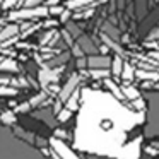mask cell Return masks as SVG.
<instances>
[{
    "instance_id": "14",
    "label": "cell",
    "mask_w": 159,
    "mask_h": 159,
    "mask_svg": "<svg viewBox=\"0 0 159 159\" xmlns=\"http://www.w3.org/2000/svg\"><path fill=\"white\" fill-rule=\"evenodd\" d=\"M17 91L16 89H11V87H0V96H12L16 94Z\"/></svg>"
},
{
    "instance_id": "13",
    "label": "cell",
    "mask_w": 159,
    "mask_h": 159,
    "mask_svg": "<svg viewBox=\"0 0 159 159\" xmlns=\"http://www.w3.org/2000/svg\"><path fill=\"white\" fill-rule=\"evenodd\" d=\"M43 0H26L24 2V7L26 9H33V7H39Z\"/></svg>"
},
{
    "instance_id": "9",
    "label": "cell",
    "mask_w": 159,
    "mask_h": 159,
    "mask_svg": "<svg viewBox=\"0 0 159 159\" xmlns=\"http://www.w3.org/2000/svg\"><path fill=\"white\" fill-rule=\"evenodd\" d=\"M134 74H135V69H132V67L128 65V63H125L123 69H121V74H120V75L123 77L125 80H130L132 77H134Z\"/></svg>"
},
{
    "instance_id": "10",
    "label": "cell",
    "mask_w": 159,
    "mask_h": 159,
    "mask_svg": "<svg viewBox=\"0 0 159 159\" xmlns=\"http://www.w3.org/2000/svg\"><path fill=\"white\" fill-rule=\"evenodd\" d=\"M91 75L96 77V79H106L110 75V70L106 69H91Z\"/></svg>"
},
{
    "instance_id": "11",
    "label": "cell",
    "mask_w": 159,
    "mask_h": 159,
    "mask_svg": "<svg viewBox=\"0 0 159 159\" xmlns=\"http://www.w3.org/2000/svg\"><path fill=\"white\" fill-rule=\"evenodd\" d=\"M137 75L140 77V79H152V80H157L159 79V75H157V74H154V72H142V70H139Z\"/></svg>"
},
{
    "instance_id": "6",
    "label": "cell",
    "mask_w": 159,
    "mask_h": 159,
    "mask_svg": "<svg viewBox=\"0 0 159 159\" xmlns=\"http://www.w3.org/2000/svg\"><path fill=\"white\" fill-rule=\"evenodd\" d=\"M0 70H9V72H16V70H19L17 63L14 62V60L11 58H4L2 62H0Z\"/></svg>"
},
{
    "instance_id": "3",
    "label": "cell",
    "mask_w": 159,
    "mask_h": 159,
    "mask_svg": "<svg viewBox=\"0 0 159 159\" xmlns=\"http://www.w3.org/2000/svg\"><path fill=\"white\" fill-rule=\"evenodd\" d=\"M86 63L91 67V69H106V67H110L111 63V58L106 55H93L89 57V58L86 60Z\"/></svg>"
},
{
    "instance_id": "2",
    "label": "cell",
    "mask_w": 159,
    "mask_h": 159,
    "mask_svg": "<svg viewBox=\"0 0 159 159\" xmlns=\"http://www.w3.org/2000/svg\"><path fill=\"white\" fill-rule=\"evenodd\" d=\"M50 11L48 7H33V9H21L19 12H14L11 16V19H19V21H28L33 17H43V16H48Z\"/></svg>"
},
{
    "instance_id": "7",
    "label": "cell",
    "mask_w": 159,
    "mask_h": 159,
    "mask_svg": "<svg viewBox=\"0 0 159 159\" xmlns=\"http://www.w3.org/2000/svg\"><path fill=\"white\" fill-rule=\"evenodd\" d=\"M111 72H113V75H120L121 74V69H123V63H121V58L118 55H115L113 58H111Z\"/></svg>"
},
{
    "instance_id": "19",
    "label": "cell",
    "mask_w": 159,
    "mask_h": 159,
    "mask_svg": "<svg viewBox=\"0 0 159 159\" xmlns=\"http://www.w3.org/2000/svg\"><path fill=\"white\" fill-rule=\"evenodd\" d=\"M2 2H4V0H0V4H2Z\"/></svg>"
},
{
    "instance_id": "5",
    "label": "cell",
    "mask_w": 159,
    "mask_h": 159,
    "mask_svg": "<svg viewBox=\"0 0 159 159\" xmlns=\"http://www.w3.org/2000/svg\"><path fill=\"white\" fill-rule=\"evenodd\" d=\"M17 33H19V26H16V24L4 28L0 31V43L4 41V39H9V38H12V36H16Z\"/></svg>"
},
{
    "instance_id": "12",
    "label": "cell",
    "mask_w": 159,
    "mask_h": 159,
    "mask_svg": "<svg viewBox=\"0 0 159 159\" xmlns=\"http://www.w3.org/2000/svg\"><path fill=\"white\" fill-rule=\"evenodd\" d=\"M70 116H72V111H69L65 108V110H62V113H58V116H57V118H58V121H62V123H63V121H67Z\"/></svg>"
},
{
    "instance_id": "1",
    "label": "cell",
    "mask_w": 159,
    "mask_h": 159,
    "mask_svg": "<svg viewBox=\"0 0 159 159\" xmlns=\"http://www.w3.org/2000/svg\"><path fill=\"white\" fill-rule=\"evenodd\" d=\"M50 142H52V152L58 159H80L79 156H77L75 152H74L72 149L62 140V139L55 137V139H52Z\"/></svg>"
},
{
    "instance_id": "18",
    "label": "cell",
    "mask_w": 159,
    "mask_h": 159,
    "mask_svg": "<svg viewBox=\"0 0 159 159\" xmlns=\"http://www.w3.org/2000/svg\"><path fill=\"white\" fill-rule=\"evenodd\" d=\"M2 60H4V58H2V57H0V62H2Z\"/></svg>"
},
{
    "instance_id": "15",
    "label": "cell",
    "mask_w": 159,
    "mask_h": 159,
    "mask_svg": "<svg viewBox=\"0 0 159 159\" xmlns=\"http://www.w3.org/2000/svg\"><path fill=\"white\" fill-rule=\"evenodd\" d=\"M147 39H159V28H156L154 31L147 36Z\"/></svg>"
},
{
    "instance_id": "16",
    "label": "cell",
    "mask_w": 159,
    "mask_h": 159,
    "mask_svg": "<svg viewBox=\"0 0 159 159\" xmlns=\"http://www.w3.org/2000/svg\"><path fill=\"white\" fill-rule=\"evenodd\" d=\"M16 2H17V0H4V2H2V7H4V9H9V7H12Z\"/></svg>"
},
{
    "instance_id": "4",
    "label": "cell",
    "mask_w": 159,
    "mask_h": 159,
    "mask_svg": "<svg viewBox=\"0 0 159 159\" xmlns=\"http://www.w3.org/2000/svg\"><path fill=\"white\" fill-rule=\"evenodd\" d=\"M77 84H79V75H72L69 79V82L63 86V89L60 91V94H58V99L60 101H67L69 99V96L74 93V91L77 89Z\"/></svg>"
},
{
    "instance_id": "17",
    "label": "cell",
    "mask_w": 159,
    "mask_h": 159,
    "mask_svg": "<svg viewBox=\"0 0 159 159\" xmlns=\"http://www.w3.org/2000/svg\"><path fill=\"white\" fill-rule=\"evenodd\" d=\"M151 57H152V58H157V60H159V52H152Z\"/></svg>"
},
{
    "instance_id": "8",
    "label": "cell",
    "mask_w": 159,
    "mask_h": 159,
    "mask_svg": "<svg viewBox=\"0 0 159 159\" xmlns=\"http://www.w3.org/2000/svg\"><path fill=\"white\" fill-rule=\"evenodd\" d=\"M96 2V0H69L67 2V7L69 9H79V7H84V5H89Z\"/></svg>"
}]
</instances>
